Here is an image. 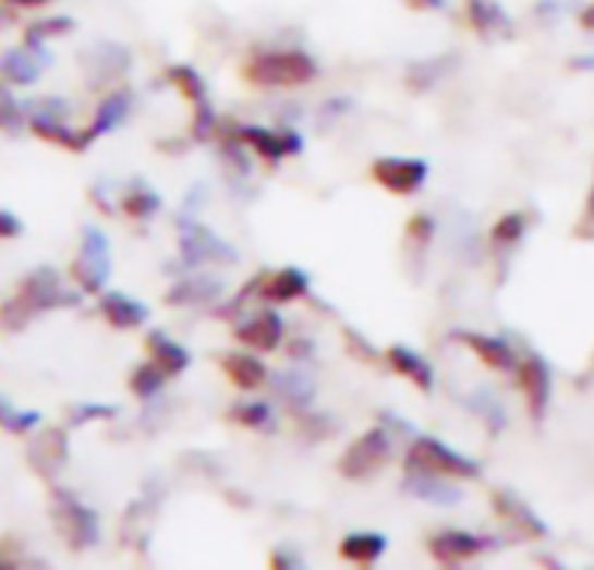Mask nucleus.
Here are the masks:
<instances>
[{
  "mask_svg": "<svg viewBox=\"0 0 594 570\" xmlns=\"http://www.w3.org/2000/svg\"><path fill=\"white\" fill-rule=\"evenodd\" d=\"M22 233H25L22 219H17L14 213H8V209H0V241H17Z\"/></svg>",
  "mask_w": 594,
  "mask_h": 570,
  "instance_id": "obj_40",
  "label": "nucleus"
},
{
  "mask_svg": "<svg viewBox=\"0 0 594 570\" xmlns=\"http://www.w3.org/2000/svg\"><path fill=\"white\" fill-rule=\"evenodd\" d=\"M219 125L244 146L247 154H257L265 163H282L286 157L303 154V136L295 129H268V125H230V119H219Z\"/></svg>",
  "mask_w": 594,
  "mask_h": 570,
  "instance_id": "obj_7",
  "label": "nucleus"
},
{
  "mask_svg": "<svg viewBox=\"0 0 594 570\" xmlns=\"http://www.w3.org/2000/svg\"><path fill=\"white\" fill-rule=\"evenodd\" d=\"M275 393L295 403V408H306L313 400V383L306 379V373H282V376H275Z\"/></svg>",
  "mask_w": 594,
  "mask_h": 570,
  "instance_id": "obj_35",
  "label": "nucleus"
},
{
  "mask_svg": "<svg viewBox=\"0 0 594 570\" xmlns=\"http://www.w3.org/2000/svg\"><path fill=\"white\" fill-rule=\"evenodd\" d=\"M257 296L271 306H286L310 296V275L303 268H278V271H262V282H257Z\"/></svg>",
  "mask_w": 594,
  "mask_h": 570,
  "instance_id": "obj_16",
  "label": "nucleus"
},
{
  "mask_svg": "<svg viewBox=\"0 0 594 570\" xmlns=\"http://www.w3.org/2000/svg\"><path fill=\"white\" fill-rule=\"evenodd\" d=\"M389 456H393V442H389V432L386 428H368L362 432L355 442H351L341 459H338V473L344 476V481H373L376 473L386 470L389 463Z\"/></svg>",
  "mask_w": 594,
  "mask_h": 570,
  "instance_id": "obj_6",
  "label": "nucleus"
},
{
  "mask_svg": "<svg viewBox=\"0 0 594 570\" xmlns=\"http://www.w3.org/2000/svg\"><path fill=\"white\" fill-rule=\"evenodd\" d=\"M84 300L81 289H66L60 271L43 265L28 271L22 282H17L14 296L0 306V330H8V335H17V330H25L39 314H49V310H73Z\"/></svg>",
  "mask_w": 594,
  "mask_h": 570,
  "instance_id": "obj_1",
  "label": "nucleus"
},
{
  "mask_svg": "<svg viewBox=\"0 0 594 570\" xmlns=\"http://www.w3.org/2000/svg\"><path fill=\"white\" fill-rule=\"evenodd\" d=\"M28 466L35 476H43L46 484H52L56 476H60V470L66 466V459H70V435L66 428H46L32 438V446H28Z\"/></svg>",
  "mask_w": 594,
  "mask_h": 570,
  "instance_id": "obj_14",
  "label": "nucleus"
},
{
  "mask_svg": "<svg viewBox=\"0 0 594 570\" xmlns=\"http://www.w3.org/2000/svg\"><path fill=\"white\" fill-rule=\"evenodd\" d=\"M167 379H171V376H167L157 362H140L133 369V376H129V390H133L140 400H154L167 386Z\"/></svg>",
  "mask_w": 594,
  "mask_h": 570,
  "instance_id": "obj_32",
  "label": "nucleus"
},
{
  "mask_svg": "<svg viewBox=\"0 0 594 570\" xmlns=\"http://www.w3.org/2000/svg\"><path fill=\"white\" fill-rule=\"evenodd\" d=\"M39 425H43V414L22 411V408H14L11 400L0 397V428H4L8 435H32Z\"/></svg>",
  "mask_w": 594,
  "mask_h": 570,
  "instance_id": "obj_33",
  "label": "nucleus"
},
{
  "mask_svg": "<svg viewBox=\"0 0 594 570\" xmlns=\"http://www.w3.org/2000/svg\"><path fill=\"white\" fill-rule=\"evenodd\" d=\"M386 365L393 369L400 379H407L411 386H417L421 393H432L435 390V373L424 355H417L414 348L407 344H389L386 348Z\"/></svg>",
  "mask_w": 594,
  "mask_h": 570,
  "instance_id": "obj_20",
  "label": "nucleus"
},
{
  "mask_svg": "<svg viewBox=\"0 0 594 570\" xmlns=\"http://www.w3.org/2000/svg\"><path fill=\"white\" fill-rule=\"evenodd\" d=\"M98 310H101L105 324H111L116 330H136L150 320V306L133 300V296H125V292H119V289H105Z\"/></svg>",
  "mask_w": 594,
  "mask_h": 570,
  "instance_id": "obj_19",
  "label": "nucleus"
},
{
  "mask_svg": "<svg viewBox=\"0 0 594 570\" xmlns=\"http://www.w3.org/2000/svg\"><path fill=\"white\" fill-rule=\"evenodd\" d=\"M386 536L383 532H348L338 546V557L355 563V567H368V563H379L386 554Z\"/></svg>",
  "mask_w": 594,
  "mask_h": 570,
  "instance_id": "obj_25",
  "label": "nucleus"
},
{
  "mask_svg": "<svg viewBox=\"0 0 594 570\" xmlns=\"http://www.w3.org/2000/svg\"><path fill=\"white\" fill-rule=\"evenodd\" d=\"M77 32V22L66 14H46V17H35V22H28L25 28V43H52V39H66V35Z\"/></svg>",
  "mask_w": 594,
  "mask_h": 570,
  "instance_id": "obj_29",
  "label": "nucleus"
},
{
  "mask_svg": "<svg viewBox=\"0 0 594 570\" xmlns=\"http://www.w3.org/2000/svg\"><path fill=\"white\" fill-rule=\"evenodd\" d=\"M487 549H490V539L480 536V532H466V529H441L435 536H428V554L441 567L470 563L476 557H484Z\"/></svg>",
  "mask_w": 594,
  "mask_h": 570,
  "instance_id": "obj_11",
  "label": "nucleus"
},
{
  "mask_svg": "<svg viewBox=\"0 0 594 570\" xmlns=\"http://www.w3.org/2000/svg\"><path fill=\"white\" fill-rule=\"evenodd\" d=\"M119 206H122V213L129 219H140V223H146V219H154L163 209V198L150 185H146L143 178H136V181H129V189L122 192Z\"/></svg>",
  "mask_w": 594,
  "mask_h": 570,
  "instance_id": "obj_26",
  "label": "nucleus"
},
{
  "mask_svg": "<svg viewBox=\"0 0 594 570\" xmlns=\"http://www.w3.org/2000/svg\"><path fill=\"white\" fill-rule=\"evenodd\" d=\"M11 22V11H4V8H0V25H8Z\"/></svg>",
  "mask_w": 594,
  "mask_h": 570,
  "instance_id": "obj_45",
  "label": "nucleus"
},
{
  "mask_svg": "<svg viewBox=\"0 0 594 570\" xmlns=\"http://www.w3.org/2000/svg\"><path fill=\"white\" fill-rule=\"evenodd\" d=\"M403 4L411 11H417V14H424V11H441L445 0H403Z\"/></svg>",
  "mask_w": 594,
  "mask_h": 570,
  "instance_id": "obj_41",
  "label": "nucleus"
},
{
  "mask_svg": "<svg viewBox=\"0 0 594 570\" xmlns=\"http://www.w3.org/2000/svg\"><path fill=\"white\" fill-rule=\"evenodd\" d=\"M70 275L84 296H101L108 279H111V244L98 227H84L81 233V247L73 257Z\"/></svg>",
  "mask_w": 594,
  "mask_h": 570,
  "instance_id": "obj_5",
  "label": "nucleus"
},
{
  "mask_svg": "<svg viewBox=\"0 0 594 570\" xmlns=\"http://www.w3.org/2000/svg\"><path fill=\"white\" fill-rule=\"evenodd\" d=\"M119 411L116 408H105V403H77L70 408V425H90V421H111Z\"/></svg>",
  "mask_w": 594,
  "mask_h": 570,
  "instance_id": "obj_37",
  "label": "nucleus"
},
{
  "mask_svg": "<svg viewBox=\"0 0 594 570\" xmlns=\"http://www.w3.org/2000/svg\"><path fill=\"white\" fill-rule=\"evenodd\" d=\"M490 505H494V514L508 525L514 539H543L546 536V522L522 498H518L514 490H494Z\"/></svg>",
  "mask_w": 594,
  "mask_h": 570,
  "instance_id": "obj_15",
  "label": "nucleus"
},
{
  "mask_svg": "<svg viewBox=\"0 0 594 570\" xmlns=\"http://www.w3.org/2000/svg\"><path fill=\"white\" fill-rule=\"evenodd\" d=\"M403 237H407V244H411V247L424 251V247L435 241V219L428 213H414L411 219H407Z\"/></svg>",
  "mask_w": 594,
  "mask_h": 570,
  "instance_id": "obj_36",
  "label": "nucleus"
},
{
  "mask_svg": "<svg viewBox=\"0 0 594 570\" xmlns=\"http://www.w3.org/2000/svg\"><path fill=\"white\" fill-rule=\"evenodd\" d=\"M52 57L39 43H22L8 52H0V81L11 87H32L49 70Z\"/></svg>",
  "mask_w": 594,
  "mask_h": 570,
  "instance_id": "obj_13",
  "label": "nucleus"
},
{
  "mask_svg": "<svg viewBox=\"0 0 594 570\" xmlns=\"http://www.w3.org/2000/svg\"><path fill=\"white\" fill-rule=\"evenodd\" d=\"M219 369L237 386V390H244V393L262 390V386L268 383V365L257 359V352H251V348H244V352L219 355Z\"/></svg>",
  "mask_w": 594,
  "mask_h": 570,
  "instance_id": "obj_18",
  "label": "nucleus"
},
{
  "mask_svg": "<svg viewBox=\"0 0 594 570\" xmlns=\"http://www.w3.org/2000/svg\"><path fill=\"white\" fill-rule=\"evenodd\" d=\"M573 237H578V241H594V171H591V185L584 195V209L578 216V223H573Z\"/></svg>",
  "mask_w": 594,
  "mask_h": 570,
  "instance_id": "obj_38",
  "label": "nucleus"
},
{
  "mask_svg": "<svg viewBox=\"0 0 594 570\" xmlns=\"http://www.w3.org/2000/svg\"><path fill=\"white\" fill-rule=\"evenodd\" d=\"M233 338L251 348L257 355L278 352L286 341V320L278 310H257V314H244V320L233 324Z\"/></svg>",
  "mask_w": 594,
  "mask_h": 570,
  "instance_id": "obj_12",
  "label": "nucleus"
},
{
  "mask_svg": "<svg viewBox=\"0 0 594 570\" xmlns=\"http://www.w3.org/2000/svg\"><path fill=\"white\" fill-rule=\"evenodd\" d=\"M90 49H95L101 60H95L90 52H84L81 63L87 70V81L95 84V87L122 77V73L129 70V49H122L119 43H98V46H90Z\"/></svg>",
  "mask_w": 594,
  "mask_h": 570,
  "instance_id": "obj_23",
  "label": "nucleus"
},
{
  "mask_svg": "<svg viewBox=\"0 0 594 570\" xmlns=\"http://www.w3.org/2000/svg\"><path fill=\"white\" fill-rule=\"evenodd\" d=\"M227 417L237 428H247V432H271L275 428V408L268 400H240L237 408L227 411Z\"/></svg>",
  "mask_w": 594,
  "mask_h": 570,
  "instance_id": "obj_27",
  "label": "nucleus"
},
{
  "mask_svg": "<svg viewBox=\"0 0 594 570\" xmlns=\"http://www.w3.org/2000/svg\"><path fill=\"white\" fill-rule=\"evenodd\" d=\"M271 563H275V567H300V557L286 554V549H275V554H271Z\"/></svg>",
  "mask_w": 594,
  "mask_h": 570,
  "instance_id": "obj_42",
  "label": "nucleus"
},
{
  "mask_svg": "<svg viewBox=\"0 0 594 570\" xmlns=\"http://www.w3.org/2000/svg\"><path fill=\"white\" fill-rule=\"evenodd\" d=\"M52 525L66 539L73 554H84V549L98 546V539H101L98 511L87 508L77 494L60 490V487H56V494H52Z\"/></svg>",
  "mask_w": 594,
  "mask_h": 570,
  "instance_id": "obj_4",
  "label": "nucleus"
},
{
  "mask_svg": "<svg viewBox=\"0 0 594 570\" xmlns=\"http://www.w3.org/2000/svg\"><path fill=\"white\" fill-rule=\"evenodd\" d=\"M146 355H150V362H157L167 376H181L192 365V352L184 344H178L167 330H150V335H146Z\"/></svg>",
  "mask_w": 594,
  "mask_h": 570,
  "instance_id": "obj_24",
  "label": "nucleus"
},
{
  "mask_svg": "<svg viewBox=\"0 0 594 570\" xmlns=\"http://www.w3.org/2000/svg\"><path fill=\"white\" fill-rule=\"evenodd\" d=\"M368 178L389 195L411 198L428 185V163L421 157H379L373 160V168H368Z\"/></svg>",
  "mask_w": 594,
  "mask_h": 570,
  "instance_id": "obj_9",
  "label": "nucleus"
},
{
  "mask_svg": "<svg viewBox=\"0 0 594 570\" xmlns=\"http://www.w3.org/2000/svg\"><path fill=\"white\" fill-rule=\"evenodd\" d=\"M0 4H8V8H46V4H52V0H0Z\"/></svg>",
  "mask_w": 594,
  "mask_h": 570,
  "instance_id": "obj_43",
  "label": "nucleus"
},
{
  "mask_svg": "<svg viewBox=\"0 0 594 570\" xmlns=\"http://www.w3.org/2000/svg\"><path fill=\"white\" fill-rule=\"evenodd\" d=\"M133 105H136L133 90H125V87L108 90V95L101 98V105H98L95 119H90V122L81 129V133H84V143L90 146L95 140H101L105 133H111V129H119V125L129 119V112H133Z\"/></svg>",
  "mask_w": 594,
  "mask_h": 570,
  "instance_id": "obj_17",
  "label": "nucleus"
},
{
  "mask_svg": "<svg viewBox=\"0 0 594 570\" xmlns=\"http://www.w3.org/2000/svg\"><path fill=\"white\" fill-rule=\"evenodd\" d=\"M344 348H348V352L351 355H355L359 362H368V365H373V362H379V355H376V348L373 344H368L362 335H359V330H344Z\"/></svg>",
  "mask_w": 594,
  "mask_h": 570,
  "instance_id": "obj_39",
  "label": "nucleus"
},
{
  "mask_svg": "<svg viewBox=\"0 0 594 570\" xmlns=\"http://www.w3.org/2000/svg\"><path fill=\"white\" fill-rule=\"evenodd\" d=\"M525 227H529L525 213H505L490 227V247H497V251L518 247V244H522V237H525Z\"/></svg>",
  "mask_w": 594,
  "mask_h": 570,
  "instance_id": "obj_31",
  "label": "nucleus"
},
{
  "mask_svg": "<svg viewBox=\"0 0 594 570\" xmlns=\"http://www.w3.org/2000/svg\"><path fill=\"white\" fill-rule=\"evenodd\" d=\"M459 341L470 348V352L487 365L490 373H511L514 369V348L505 338H494V335H480V330H462Z\"/></svg>",
  "mask_w": 594,
  "mask_h": 570,
  "instance_id": "obj_21",
  "label": "nucleus"
},
{
  "mask_svg": "<svg viewBox=\"0 0 594 570\" xmlns=\"http://www.w3.org/2000/svg\"><path fill=\"white\" fill-rule=\"evenodd\" d=\"M514 386L518 393L525 397V408H529V417L540 425L546 417V408H549V397H553V376H549V365L540 359V355H522L514 362Z\"/></svg>",
  "mask_w": 594,
  "mask_h": 570,
  "instance_id": "obj_10",
  "label": "nucleus"
},
{
  "mask_svg": "<svg viewBox=\"0 0 594 570\" xmlns=\"http://www.w3.org/2000/svg\"><path fill=\"white\" fill-rule=\"evenodd\" d=\"M240 77L265 90H289V87H306L317 81L320 66L303 49H262L244 60Z\"/></svg>",
  "mask_w": 594,
  "mask_h": 570,
  "instance_id": "obj_2",
  "label": "nucleus"
},
{
  "mask_svg": "<svg viewBox=\"0 0 594 570\" xmlns=\"http://www.w3.org/2000/svg\"><path fill=\"white\" fill-rule=\"evenodd\" d=\"M163 81L171 84L181 98H189L192 105L209 101V87H206V81H202V73H198L195 66H184V63L167 66V70H163Z\"/></svg>",
  "mask_w": 594,
  "mask_h": 570,
  "instance_id": "obj_28",
  "label": "nucleus"
},
{
  "mask_svg": "<svg viewBox=\"0 0 594 570\" xmlns=\"http://www.w3.org/2000/svg\"><path fill=\"white\" fill-rule=\"evenodd\" d=\"M178 254H181V265H189V268L237 262V251L222 241V237H216L209 227L195 223V219H181L178 223Z\"/></svg>",
  "mask_w": 594,
  "mask_h": 570,
  "instance_id": "obj_8",
  "label": "nucleus"
},
{
  "mask_svg": "<svg viewBox=\"0 0 594 570\" xmlns=\"http://www.w3.org/2000/svg\"><path fill=\"white\" fill-rule=\"evenodd\" d=\"M466 17L476 35L508 32V17L497 8V0H466Z\"/></svg>",
  "mask_w": 594,
  "mask_h": 570,
  "instance_id": "obj_30",
  "label": "nucleus"
},
{
  "mask_svg": "<svg viewBox=\"0 0 594 570\" xmlns=\"http://www.w3.org/2000/svg\"><path fill=\"white\" fill-rule=\"evenodd\" d=\"M403 466L417 470V473L441 476V481H456V484H473V481L484 476V466H480L476 459L449 449V446L441 442V438H432V435L414 438L411 449H407Z\"/></svg>",
  "mask_w": 594,
  "mask_h": 570,
  "instance_id": "obj_3",
  "label": "nucleus"
},
{
  "mask_svg": "<svg viewBox=\"0 0 594 570\" xmlns=\"http://www.w3.org/2000/svg\"><path fill=\"white\" fill-rule=\"evenodd\" d=\"M578 22H581V28H584V32H594V0H591V4H587L584 11H581Z\"/></svg>",
  "mask_w": 594,
  "mask_h": 570,
  "instance_id": "obj_44",
  "label": "nucleus"
},
{
  "mask_svg": "<svg viewBox=\"0 0 594 570\" xmlns=\"http://www.w3.org/2000/svg\"><path fill=\"white\" fill-rule=\"evenodd\" d=\"M222 296V282L213 279V275H189L178 286H171L163 292L167 306H209Z\"/></svg>",
  "mask_w": 594,
  "mask_h": 570,
  "instance_id": "obj_22",
  "label": "nucleus"
},
{
  "mask_svg": "<svg viewBox=\"0 0 594 570\" xmlns=\"http://www.w3.org/2000/svg\"><path fill=\"white\" fill-rule=\"evenodd\" d=\"M22 129H28V112H25V105L11 95V84H0V133L17 136Z\"/></svg>",
  "mask_w": 594,
  "mask_h": 570,
  "instance_id": "obj_34",
  "label": "nucleus"
}]
</instances>
